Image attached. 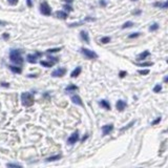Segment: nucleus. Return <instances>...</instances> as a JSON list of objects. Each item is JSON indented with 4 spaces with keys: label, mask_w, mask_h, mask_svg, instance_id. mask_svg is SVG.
I'll use <instances>...</instances> for the list:
<instances>
[{
    "label": "nucleus",
    "mask_w": 168,
    "mask_h": 168,
    "mask_svg": "<svg viewBox=\"0 0 168 168\" xmlns=\"http://www.w3.org/2000/svg\"><path fill=\"white\" fill-rule=\"evenodd\" d=\"M10 59L12 62L15 64H22L23 63V59L21 57V53L19 50H12L10 53Z\"/></svg>",
    "instance_id": "nucleus-1"
},
{
    "label": "nucleus",
    "mask_w": 168,
    "mask_h": 168,
    "mask_svg": "<svg viewBox=\"0 0 168 168\" xmlns=\"http://www.w3.org/2000/svg\"><path fill=\"white\" fill-rule=\"evenodd\" d=\"M21 102L24 106H30L34 104V96L30 93H22Z\"/></svg>",
    "instance_id": "nucleus-2"
},
{
    "label": "nucleus",
    "mask_w": 168,
    "mask_h": 168,
    "mask_svg": "<svg viewBox=\"0 0 168 168\" xmlns=\"http://www.w3.org/2000/svg\"><path fill=\"white\" fill-rule=\"evenodd\" d=\"M40 12L44 16H50L52 14V8H50L47 2H42L41 6H40Z\"/></svg>",
    "instance_id": "nucleus-3"
},
{
    "label": "nucleus",
    "mask_w": 168,
    "mask_h": 168,
    "mask_svg": "<svg viewBox=\"0 0 168 168\" xmlns=\"http://www.w3.org/2000/svg\"><path fill=\"white\" fill-rule=\"evenodd\" d=\"M81 53H82L83 55L85 56L87 59H96V58H98V55H97L94 50H88V48H85V47H82V48H81Z\"/></svg>",
    "instance_id": "nucleus-4"
},
{
    "label": "nucleus",
    "mask_w": 168,
    "mask_h": 168,
    "mask_svg": "<svg viewBox=\"0 0 168 168\" xmlns=\"http://www.w3.org/2000/svg\"><path fill=\"white\" fill-rule=\"evenodd\" d=\"M66 73V69L63 68V67H60V68H57L56 71H54V72L52 73V76L53 77H62V76H64Z\"/></svg>",
    "instance_id": "nucleus-5"
},
{
    "label": "nucleus",
    "mask_w": 168,
    "mask_h": 168,
    "mask_svg": "<svg viewBox=\"0 0 168 168\" xmlns=\"http://www.w3.org/2000/svg\"><path fill=\"white\" fill-rule=\"evenodd\" d=\"M78 139H79V132L75 131L74 133H73V135L68 138V140H67V143H68L69 145H72V144H74V143H76V142H77Z\"/></svg>",
    "instance_id": "nucleus-6"
},
{
    "label": "nucleus",
    "mask_w": 168,
    "mask_h": 168,
    "mask_svg": "<svg viewBox=\"0 0 168 168\" xmlns=\"http://www.w3.org/2000/svg\"><path fill=\"white\" fill-rule=\"evenodd\" d=\"M113 124H108V125H105V126L102 127V133L103 136H107L109 135L110 132L113 131Z\"/></svg>",
    "instance_id": "nucleus-7"
},
{
    "label": "nucleus",
    "mask_w": 168,
    "mask_h": 168,
    "mask_svg": "<svg viewBox=\"0 0 168 168\" xmlns=\"http://www.w3.org/2000/svg\"><path fill=\"white\" fill-rule=\"evenodd\" d=\"M41 56V53H37L36 55H28V61L30 62V63H36L37 62V58Z\"/></svg>",
    "instance_id": "nucleus-8"
},
{
    "label": "nucleus",
    "mask_w": 168,
    "mask_h": 168,
    "mask_svg": "<svg viewBox=\"0 0 168 168\" xmlns=\"http://www.w3.org/2000/svg\"><path fill=\"white\" fill-rule=\"evenodd\" d=\"M116 107H117V109L118 110L122 111V110H124V108L126 107V102L123 101V100H119L118 102H117V104H116Z\"/></svg>",
    "instance_id": "nucleus-9"
},
{
    "label": "nucleus",
    "mask_w": 168,
    "mask_h": 168,
    "mask_svg": "<svg viewBox=\"0 0 168 168\" xmlns=\"http://www.w3.org/2000/svg\"><path fill=\"white\" fill-rule=\"evenodd\" d=\"M72 101L73 103H75V104H77V105H81V106H83V103H82V100H81V98L79 96H73L72 97Z\"/></svg>",
    "instance_id": "nucleus-10"
},
{
    "label": "nucleus",
    "mask_w": 168,
    "mask_h": 168,
    "mask_svg": "<svg viewBox=\"0 0 168 168\" xmlns=\"http://www.w3.org/2000/svg\"><path fill=\"white\" fill-rule=\"evenodd\" d=\"M149 55H150V53H149V50H144L143 53H141L140 55H139L138 60H145V59H146Z\"/></svg>",
    "instance_id": "nucleus-11"
},
{
    "label": "nucleus",
    "mask_w": 168,
    "mask_h": 168,
    "mask_svg": "<svg viewBox=\"0 0 168 168\" xmlns=\"http://www.w3.org/2000/svg\"><path fill=\"white\" fill-rule=\"evenodd\" d=\"M156 8H168V0L165 2H156L153 4Z\"/></svg>",
    "instance_id": "nucleus-12"
},
{
    "label": "nucleus",
    "mask_w": 168,
    "mask_h": 168,
    "mask_svg": "<svg viewBox=\"0 0 168 168\" xmlns=\"http://www.w3.org/2000/svg\"><path fill=\"white\" fill-rule=\"evenodd\" d=\"M56 17H58L60 19H66L67 14L63 11H58V12H56Z\"/></svg>",
    "instance_id": "nucleus-13"
},
{
    "label": "nucleus",
    "mask_w": 168,
    "mask_h": 168,
    "mask_svg": "<svg viewBox=\"0 0 168 168\" xmlns=\"http://www.w3.org/2000/svg\"><path fill=\"white\" fill-rule=\"evenodd\" d=\"M80 73H81V67H80V66H78V67H76V68L73 71L72 74H71V76L75 78V77H77V76H79V75H80Z\"/></svg>",
    "instance_id": "nucleus-14"
},
{
    "label": "nucleus",
    "mask_w": 168,
    "mask_h": 168,
    "mask_svg": "<svg viewBox=\"0 0 168 168\" xmlns=\"http://www.w3.org/2000/svg\"><path fill=\"white\" fill-rule=\"evenodd\" d=\"M81 38L85 42H87V43L89 42V37H88L87 32H85V30H82V32H81Z\"/></svg>",
    "instance_id": "nucleus-15"
},
{
    "label": "nucleus",
    "mask_w": 168,
    "mask_h": 168,
    "mask_svg": "<svg viewBox=\"0 0 168 168\" xmlns=\"http://www.w3.org/2000/svg\"><path fill=\"white\" fill-rule=\"evenodd\" d=\"M100 105L104 107L105 109H110V104L106 101V100H102V101H100Z\"/></svg>",
    "instance_id": "nucleus-16"
},
{
    "label": "nucleus",
    "mask_w": 168,
    "mask_h": 168,
    "mask_svg": "<svg viewBox=\"0 0 168 168\" xmlns=\"http://www.w3.org/2000/svg\"><path fill=\"white\" fill-rule=\"evenodd\" d=\"M59 159H61V154H57V156H53V157H50V158H47L46 162H52V161H57L59 160Z\"/></svg>",
    "instance_id": "nucleus-17"
},
{
    "label": "nucleus",
    "mask_w": 168,
    "mask_h": 168,
    "mask_svg": "<svg viewBox=\"0 0 168 168\" xmlns=\"http://www.w3.org/2000/svg\"><path fill=\"white\" fill-rule=\"evenodd\" d=\"M10 69L12 72L16 73V74H20L21 73V68L20 67H17V66H10Z\"/></svg>",
    "instance_id": "nucleus-18"
},
{
    "label": "nucleus",
    "mask_w": 168,
    "mask_h": 168,
    "mask_svg": "<svg viewBox=\"0 0 168 168\" xmlns=\"http://www.w3.org/2000/svg\"><path fill=\"white\" fill-rule=\"evenodd\" d=\"M158 28H159V24H158V23H153V24H151L149 26V30H150V32H154V30H157Z\"/></svg>",
    "instance_id": "nucleus-19"
},
{
    "label": "nucleus",
    "mask_w": 168,
    "mask_h": 168,
    "mask_svg": "<svg viewBox=\"0 0 168 168\" xmlns=\"http://www.w3.org/2000/svg\"><path fill=\"white\" fill-rule=\"evenodd\" d=\"M132 25H133V23H132L131 21H127L125 22L124 24L122 25V28H131Z\"/></svg>",
    "instance_id": "nucleus-20"
},
{
    "label": "nucleus",
    "mask_w": 168,
    "mask_h": 168,
    "mask_svg": "<svg viewBox=\"0 0 168 168\" xmlns=\"http://www.w3.org/2000/svg\"><path fill=\"white\" fill-rule=\"evenodd\" d=\"M162 91V85H160V84H157V85L153 87V93H160V91Z\"/></svg>",
    "instance_id": "nucleus-21"
},
{
    "label": "nucleus",
    "mask_w": 168,
    "mask_h": 168,
    "mask_svg": "<svg viewBox=\"0 0 168 168\" xmlns=\"http://www.w3.org/2000/svg\"><path fill=\"white\" fill-rule=\"evenodd\" d=\"M40 64L45 67H50L53 65V62H45V61H40Z\"/></svg>",
    "instance_id": "nucleus-22"
},
{
    "label": "nucleus",
    "mask_w": 168,
    "mask_h": 168,
    "mask_svg": "<svg viewBox=\"0 0 168 168\" xmlns=\"http://www.w3.org/2000/svg\"><path fill=\"white\" fill-rule=\"evenodd\" d=\"M78 87L76 85H68L66 87V91H77Z\"/></svg>",
    "instance_id": "nucleus-23"
},
{
    "label": "nucleus",
    "mask_w": 168,
    "mask_h": 168,
    "mask_svg": "<svg viewBox=\"0 0 168 168\" xmlns=\"http://www.w3.org/2000/svg\"><path fill=\"white\" fill-rule=\"evenodd\" d=\"M138 65L145 67V66H152L153 65V63H152V62H143V63H140V64H138Z\"/></svg>",
    "instance_id": "nucleus-24"
},
{
    "label": "nucleus",
    "mask_w": 168,
    "mask_h": 168,
    "mask_svg": "<svg viewBox=\"0 0 168 168\" xmlns=\"http://www.w3.org/2000/svg\"><path fill=\"white\" fill-rule=\"evenodd\" d=\"M139 74L143 75V76H145V75H148L149 74V69H140V71H139Z\"/></svg>",
    "instance_id": "nucleus-25"
},
{
    "label": "nucleus",
    "mask_w": 168,
    "mask_h": 168,
    "mask_svg": "<svg viewBox=\"0 0 168 168\" xmlns=\"http://www.w3.org/2000/svg\"><path fill=\"white\" fill-rule=\"evenodd\" d=\"M101 42L102 43H108V42H110V37H103L101 39Z\"/></svg>",
    "instance_id": "nucleus-26"
},
{
    "label": "nucleus",
    "mask_w": 168,
    "mask_h": 168,
    "mask_svg": "<svg viewBox=\"0 0 168 168\" xmlns=\"http://www.w3.org/2000/svg\"><path fill=\"white\" fill-rule=\"evenodd\" d=\"M135 122H136V121L130 122V123H129V124H128V125H126V126H125V127H123V128H121V131H124L125 129H127V128H129L130 126H132V125L135 124Z\"/></svg>",
    "instance_id": "nucleus-27"
},
{
    "label": "nucleus",
    "mask_w": 168,
    "mask_h": 168,
    "mask_svg": "<svg viewBox=\"0 0 168 168\" xmlns=\"http://www.w3.org/2000/svg\"><path fill=\"white\" fill-rule=\"evenodd\" d=\"M141 34L140 33H132V34H130L129 36H128V38H130V39H132V38H137V37H139L140 36Z\"/></svg>",
    "instance_id": "nucleus-28"
},
{
    "label": "nucleus",
    "mask_w": 168,
    "mask_h": 168,
    "mask_svg": "<svg viewBox=\"0 0 168 168\" xmlns=\"http://www.w3.org/2000/svg\"><path fill=\"white\" fill-rule=\"evenodd\" d=\"M60 50H61L60 47H57V48H50V50H47V53H57Z\"/></svg>",
    "instance_id": "nucleus-29"
},
{
    "label": "nucleus",
    "mask_w": 168,
    "mask_h": 168,
    "mask_svg": "<svg viewBox=\"0 0 168 168\" xmlns=\"http://www.w3.org/2000/svg\"><path fill=\"white\" fill-rule=\"evenodd\" d=\"M8 3L11 6H16L17 3H18V0H8Z\"/></svg>",
    "instance_id": "nucleus-30"
},
{
    "label": "nucleus",
    "mask_w": 168,
    "mask_h": 168,
    "mask_svg": "<svg viewBox=\"0 0 168 168\" xmlns=\"http://www.w3.org/2000/svg\"><path fill=\"white\" fill-rule=\"evenodd\" d=\"M161 120H162V119H161V117H159V118H158L157 120H154V121L152 122L151 124H152V125H156V124H158V123H159V122H161Z\"/></svg>",
    "instance_id": "nucleus-31"
},
{
    "label": "nucleus",
    "mask_w": 168,
    "mask_h": 168,
    "mask_svg": "<svg viewBox=\"0 0 168 168\" xmlns=\"http://www.w3.org/2000/svg\"><path fill=\"white\" fill-rule=\"evenodd\" d=\"M8 167H18V168H20L21 166L20 165H18V164H12V163H10V164H8Z\"/></svg>",
    "instance_id": "nucleus-32"
},
{
    "label": "nucleus",
    "mask_w": 168,
    "mask_h": 168,
    "mask_svg": "<svg viewBox=\"0 0 168 168\" xmlns=\"http://www.w3.org/2000/svg\"><path fill=\"white\" fill-rule=\"evenodd\" d=\"M127 75L126 72H120V74H119V76H120V78H124L125 76Z\"/></svg>",
    "instance_id": "nucleus-33"
},
{
    "label": "nucleus",
    "mask_w": 168,
    "mask_h": 168,
    "mask_svg": "<svg viewBox=\"0 0 168 168\" xmlns=\"http://www.w3.org/2000/svg\"><path fill=\"white\" fill-rule=\"evenodd\" d=\"M26 4H28V6H33V2H32V0H26Z\"/></svg>",
    "instance_id": "nucleus-34"
},
{
    "label": "nucleus",
    "mask_w": 168,
    "mask_h": 168,
    "mask_svg": "<svg viewBox=\"0 0 168 168\" xmlns=\"http://www.w3.org/2000/svg\"><path fill=\"white\" fill-rule=\"evenodd\" d=\"M100 4H101L102 6H106V2H105L104 0H101V1H100Z\"/></svg>",
    "instance_id": "nucleus-35"
},
{
    "label": "nucleus",
    "mask_w": 168,
    "mask_h": 168,
    "mask_svg": "<svg viewBox=\"0 0 168 168\" xmlns=\"http://www.w3.org/2000/svg\"><path fill=\"white\" fill-rule=\"evenodd\" d=\"M64 8H66L67 11H72V8H71L69 6H64Z\"/></svg>",
    "instance_id": "nucleus-36"
},
{
    "label": "nucleus",
    "mask_w": 168,
    "mask_h": 168,
    "mask_svg": "<svg viewBox=\"0 0 168 168\" xmlns=\"http://www.w3.org/2000/svg\"><path fill=\"white\" fill-rule=\"evenodd\" d=\"M163 81H164L165 83H167V82H168V76H166V77L164 78V79H163Z\"/></svg>",
    "instance_id": "nucleus-37"
},
{
    "label": "nucleus",
    "mask_w": 168,
    "mask_h": 168,
    "mask_svg": "<svg viewBox=\"0 0 168 168\" xmlns=\"http://www.w3.org/2000/svg\"><path fill=\"white\" fill-rule=\"evenodd\" d=\"M2 37H3V39H8V34H4Z\"/></svg>",
    "instance_id": "nucleus-38"
},
{
    "label": "nucleus",
    "mask_w": 168,
    "mask_h": 168,
    "mask_svg": "<svg viewBox=\"0 0 168 168\" xmlns=\"http://www.w3.org/2000/svg\"><path fill=\"white\" fill-rule=\"evenodd\" d=\"M1 86H6V87H8V83H1Z\"/></svg>",
    "instance_id": "nucleus-39"
},
{
    "label": "nucleus",
    "mask_w": 168,
    "mask_h": 168,
    "mask_svg": "<svg viewBox=\"0 0 168 168\" xmlns=\"http://www.w3.org/2000/svg\"><path fill=\"white\" fill-rule=\"evenodd\" d=\"M133 14H135V15H140V14H141V11H137V12H133Z\"/></svg>",
    "instance_id": "nucleus-40"
},
{
    "label": "nucleus",
    "mask_w": 168,
    "mask_h": 168,
    "mask_svg": "<svg viewBox=\"0 0 168 168\" xmlns=\"http://www.w3.org/2000/svg\"><path fill=\"white\" fill-rule=\"evenodd\" d=\"M64 1H65L66 3H71L73 1V0H64Z\"/></svg>",
    "instance_id": "nucleus-41"
},
{
    "label": "nucleus",
    "mask_w": 168,
    "mask_h": 168,
    "mask_svg": "<svg viewBox=\"0 0 168 168\" xmlns=\"http://www.w3.org/2000/svg\"><path fill=\"white\" fill-rule=\"evenodd\" d=\"M3 24H4V22H3V21H0V25H3Z\"/></svg>",
    "instance_id": "nucleus-42"
},
{
    "label": "nucleus",
    "mask_w": 168,
    "mask_h": 168,
    "mask_svg": "<svg viewBox=\"0 0 168 168\" xmlns=\"http://www.w3.org/2000/svg\"><path fill=\"white\" fill-rule=\"evenodd\" d=\"M131 1H137V0H131Z\"/></svg>",
    "instance_id": "nucleus-43"
},
{
    "label": "nucleus",
    "mask_w": 168,
    "mask_h": 168,
    "mask_svg": "<svg viewBox=\"0 0 168 168\" xmlns=\"http://www.w3.org/2000/svg\"><path fill=\"white\" fill-rule=\"evenodd\" d=\"M167 62H168V59H167Z\"/></svg>",
    "instance_id": "nucleus-44"
}]
</instances>
